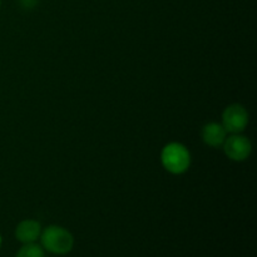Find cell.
I'll return each instance as SVG.
<instances>
[{
	"label": "cell",
	"instance_id": "5",
	"mask_svg": "<svg viewBox=\"0 0 257 257\" xmlns=\"http://www.w3.org/2000/svg\"><path fill=\"white\" fill-rule=\"evenodd\" d=\"M42 233V227L38 221L25 220L18 225L15 230V236L23 243H33L39 238Z\"/></svg>",
	"mask_w": 257,
	"mask_h": 257
},
{
	"label": "cell",
	"instance_id": "7",
	"mask_svg": "<svg viewBox=\"0 0 257 257\" xmlns=\"http://www.w3.org/2000/svg\"><path fill=\"white\" fill-rule=\"evenodd\" d=\"M17 257H44V251L34 242L24 243V246L18 251Z\"/></svg>",
	"mask_w": 257,
	"mask_h": 257
},
{
	"label": "cell",
	"instance_id": "2",
	"mask_svg": "<svg viewBox=\"0 0 257 257\" xmlns=\"http://www.w3.org/2000/svg\"><path fill=\"white\" fill-rule=\"evenodd\" d=\"M161 161L166 170L173 175H181L188 170L191 156L187 148L181 143H170L161 153Z\"/></svg>",
	"mask_w": 257,
	"mask_h": 257
},
{
	"label": "cell",
	"instance_id": "3",
	"mask_svg": "<svg viewBox=\"0 0 257 257\" xmlns=\"http://www.w3.org/2000/svg\"><path fill=\"white\" fill-rule=\"evenodd\" d=\"M248 123V113L241 104H231L223 110L222 125L226 132L237 135L245 131Z\"/></svg>",
	"mask_w": 257,
	"mask_h": 257
},
{
	"label": "cell",
	"instance_id": "6",
	"mask_svg": "<svg viewBox=\"0 0 257 257\" xmlns=\"http://www.w3.org/2000/svg\"><path fill=\"white\" fill-rule=\"evenodd\" d=\"M226 130L220 123H208L202 130V140L210 147H221L226 140Z\"/></svg>",
	"mask_w": 257,
	"mask_h": 257
},
{
	"label": "cell",
	"instance_id": "1",
	"mask_svg": "<svg viewBox=\"0 0 257 257\" xmlns=\"http://www.w3.org/2000/svg\"><path fill=\"white\" fill-rule=\"evenodd\" d=\"M43 247L55 255H65L70 252L74 245L72 233L60 226H49L40 233Z\"/></svg>",
	"mask_w": 257,
	"mask_h": 257
},
{
	"label": "cell",
	"instance_id": "4",
	"mask_svg": "<svg viewBox=\"0 0 257 257\" xmlns=\"http://www.w3.org/2000/svg\"><path fill=\"white\" fill-rule=\"evenodd\" d=\"M222 146L226 156L236 162L247 160L252 151V145H251L250 140L247 137L240 136L238 133L226 138Z\"/></svg>",
	"mask_w": 257,
	"mask_h": 257
}]
</instances>
